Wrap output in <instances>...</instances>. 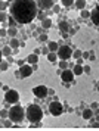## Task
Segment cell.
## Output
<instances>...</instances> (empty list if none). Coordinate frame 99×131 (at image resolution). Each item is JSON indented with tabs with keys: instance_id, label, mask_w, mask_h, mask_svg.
<instances>
[{
	"instance_id": "cell-10",
	"label": "cell",
	"mask_w": 99,
	"mask_h": 131,
	"mask_svg": "<svg viewBox=\"0 0 99 131\" xmlns=\"http://www.w3.org/2000/svg\"><path fill=\"white\" fill-rule=\"evenodd\" d=\"M61 78H62L64 83H72V81H74V72H72L70 68L62 69V72H61Z\"/></svg>"
},
{
	"instance_id": "cell-27",
	"label": "cell",
	"mask_w": 99,
	"mask_h": 131,
	"mask_svg": "<svg viewBox=\"0 0 99 131\" xmlns=\"http://www.w3.org/2000/svg\"><path fill=\"white\" fill-rule=\"evenodd\" d=\"M61 2H62V6H65V8H71V6L74 5L75 0H61Z\"/></svg>"
},
{
	"instance_id": "cell-44",
	"label": "cell",
	"mask_w": 99,
	"mask_h": 131,
	"mask_svg": "<svg viewBox=\"0 0 99 131\" xmlns=\"http://www.w3.org/2000/svg\"><path fill=\"white\" fill-rule=\"evenodd\" d=\"M33 66V71H37V68H38V63H34V65H31Z\"/></svg>"
},
{
	"instance_id": "cell-14",
	"label": "cell",
	"mask_w": 99,
	"mask_h": 131,
	"mask_svg": "<svg viewBox=\"0 0 99 131\" xmlns=\"http://www.w3.org/2000/svg\"><path fill=\"white\" fill-rule=\"evenodd\" d=\"M74 6H75L78 10L86 9V0H75V2H74Z\"/></svg>"
},
{
	"instance_id": "cell-29",
	"label": "cell",
	"mask_w": 99,
	"mask_h": 131,
	"mask_svg": "<svg viewBox=\"0 0 99 131\" xmlns=\"http://www.w3.org/2000/svg\"><path fill=\"white\" fill-rule=\"evenodd\" d=\"M80 15H81L83 19H87V18H90V12H89V10H86V9H83V10L80 12Z\"/></svg>"
},
{
	"instance_id": "cell-48",
	"label": "cell",
	"mask_w": 99,
	"mask_h": 131,
	"mask_svg": "<svg viewBox=\"0 0 99 131\" xmlns=\"http://www.w3.org/2000/svg\"><path fill=\"white\" fill-rule=\"evenodd\" d=\"M98 106H99V105H98V103H96V102H95V103H92V108H95V109H96V108H98Z\"/></svg>"
},
{
	"instance_id": "cell-13",
	"label": "cell",
	"mask_w": 99,
	"mask_h": 131,
	"mask_svg": "<svg viewBox=\"0 0 99 131\" xmlns=\"http://www.w3.org/2000/svg\"><path fill=\"white\" fill-rule=\"evenodd\" d=\"M27 63H30V65L38 63V54H36V53L28 54V56H27Z\"/></svg>"
},
{
	"instance_id": "cell-9",
	"label": "cell",
	"mask_w": 99,
	"mask_h": 131,
	"mask_svg": "<svg viewBox=\"0 0 99 131\" xmlns=\"http://www.w3.org/2000/svg\"><path fill=\"white\" fill-rule=\"evenodd\" d=\"M37 8L43 10H50L55 5V0H37Z\"/></svg>"
},
{
	"instance_id": "cell-33",
	"label": "cell",
	"mask_w": 99,
	"mask_h": 131,
	"mask_svg": "<svg viewBox=\"0 0 99 131\" xmlns=\"http://www.w3.org/2000/svg\"><path fill=\"white\" fill-rule=\"evenodd\" d=\"M37 18H38V21H43L46 18V13L45 12H37Z\"/></svg>"
},
{
	"instance_id": "cell-6",
	"label": "cell",
	"mask_w": 99,
	"mask_h": 131,
	"mask_svg": "<svg viewBox=\"0 0 99 131\" xmlns=\"http://www.w3.org/2000/svg\"><path fill=\"white\" fill-rule=\"evenodd\" d=\"M5 102H8V103H10V105H15V103H18L19 102V93L16 91V90H8V91H5Z\"/></svg>"
},
{
	"instance_id": "cell-1",
	"label": "cell",
	"mask_w": 99,
	"mask_h": 131,
	"mask_svg": "<svg viewBox=\"0 0 99 131\" xmlns=\"http://www.w3.org/2000/svg\"><path fill=\"white\" fill-rule=\"evenodd\" d=\"M10 16H13L18 24H31L37 16L38 8L36 0H13L9 5Z\"/></svg>"
},
{
	"instance_id": "cell-28",
	"label": "cell",
	"mask_w": 99,
	"mask_h": 131,
	"mask_svg": "<svg viewBox=\"0 0 99 131\" xmlns=\"http://www.w3.org/2000/svg\"><path fill=\"white\" fill-rule=\"evenodd\" d=\"M8 24H9V27H16V25H18V24H16V19H15L13 16H9V18H8Z\"/></svg>"
},
{
	"instance_id": "cell-23",
	"label": "cell",
	"mask_w": 99,
	"mask_h": 131,
	"mask_svg": "<svg viewBox=\"0 0 99 131\" xmlns=\"http://www.w3.org/2000/svg\"><path fill=\"white\" fill-rule=\"evenodd\" d=\"M2 54L6 56V58H8V56H10V54H12V47H10V46H5V47L2 49Z\"/></svg>"
},
{
	"instance_id": "cell-47",
	"label": "cell",
	"mask_w": 99,
	"mask_h": 131,
	"mask_svg": "<svg viewBox=\"0 0 99 131\" xmlns=\"http://www.w3.org/2000/svg\"><path fill=\"white\" fill-rule=\"evenodd\" d=\"M49 94H50V96H52V94H55V90H53V88H50V90H49Z\"/></svg>"
},
{
	"instance_id": "cell-3",
	"label": "cell",
	"mask_w": 99,
	"mask_h": 131,
	"mask_svg": "<svg viewBox=\"0 0 99 131\" xmlns=\"http://www.w3.org/2000/svg\"><path fill=\"white\" fill-rule=\"evenodd\" d=\"M8 118H9L13 124L22 122L24 118H25V110H24V108L19 105V103H15V106H10V108H9V115H8Z\"/></svg>"
},
{
	"instance_id": "cell-39",
	"label": "cell",
	"mask_w": 99,
	"mask_h": 131,
	"mask_svg": "<svg viewBox=\"0 0 99 131\" xmlns=\"http://www.w3.org/2000/svg\"><path fill=\"white\" fill-rule=\"evenodd\" d=\"M89 56H90V53H89V52H83V54H81V58H84V59H87V58H89Z\"/></svg>"
},
{
	"instance_id": "cell-51",
	"label": "cell",
	"mask_w": 99,
	"mask_h": 131,
	"mask_svg": "<svg viewBox=\"0 0 99 131\" xmlns=\"http://www.w3.org/2000/svg\"><path fill=\"white\" fill-rule=\"evenodd\" d=\"M98 32H99V27H98Z\"/></svg>"
},
{
	"instance_id": "cell-7",
	"label": "cell",
	"mask_w": 99,
	"mask_h": 131,
	"mask_svg": "<svg viewBox=\"0 0 99 131\" xmlns=\"http://www.w3.org/2000/svg\"><path fill=\"white\" fill-rule=\"evenodd\" d=\"M33 94L37 97V99H45L47 94H49V88L45 87V85H37L33 88Z\"/></svg>"
},
{
	"instance_id": "cell-18",
	"label": "cell",
	"mask_w": 99,
	"mask_h": 131,
	"mask_svg": "<svg viewBox=\"0 0 99 131\" xmlns=\"http://www.w3.org/2000/svg\"><path fill=\"white\" fill-rule=\"evenodd\" d=\"M19 44H21V41H19L16 37H12L10 39V41H9V46L12 47V49H18L19 47Z\"/></svg>"
},
{
	"instance_id": "cell-35",
	"label": "cell",
	"mask_w": 99,
	"mask_h": 131,
	"mask_svg": "<svg viewBox=\"0 0 99 131\" xmlns=\"http://www.w3.org/2000/svg\"><path fill=\"white\" fill-rule=\"evenodd\" d=\"M83 72H86V74H90V66H89V65L83 66Z\"/></svg>"
},
{
	"instance_id": "cell-40",
	"label": "cell",
	"mask_w": 99,
	"mask_h": 131,
	"mask_svg": "<svg viewBox=\"0 0 99 131\" xmlns=\"http://www.w3.org/2000/svg\"><path fill=\"white\" fill-rule=\"evenodd\" d=\"M6 59H8V62H9V63H12V62L15 61V59L12 58V56H8V58H6Z\"/></svg>"
},
{
	"instance_id": "cell-25",
	"label": "cell",
	"mask_w": 99,
	"mask_h": 131,
	"mask_svg": "<svg viewBox=\"0 0 99 131\" xmlns=\"http://www.w3.org/2000/svg\"><path fill=\"white\" fill-rule=\"evenodd\" d=\"M9 68V62L8 61H2L0 62V71H8Z\"/></svg>"
},
{
	"instance_id": "cell-41",
	"label": "cell",
	"mask_w": 99,
	"mask_h": 131,
	"mask_svg": "<svg viewBox=\"0 0 99 131\" xmlns=\"http://www.w3.org/2000/svg\"><path fill=\"white\" fill-rule=\"evenodd\" d=\"M34 53H36V54H40V53H42V49H38V47H37V49L34 50Z\"/></svg>"
},
{
	"instance_id": "cell-34",
	"label": "cell",
	"mask_w": 99,
	"mask_h": 131,
	"mask_svg": "<svg viewBox=\"0 0 99 131\" xmlns=\"http://www.w3.org/2000/svg\"><path fill=\"white\" fill-rule=\"evenodd\" d=\"M52 12H53V13H59V12H61V6H59V5H53Z\"/></svg>"
},
{
	"instance_id": "cell-36",
	"label": "cell",
	"mask_w": 99,
	"mask_h": 131,
	"mask_svg": "<svg viewBox=\"0 0 99 131\" xmlns=\"http://www.w3.org/2000/svg\"><path fill=\"white\" fill-rule=\"evenodd\" d=\"M5 35H8V31L5 28H2V30H0V37H5Z\"/></svg>"
},
{
	"instance_id": "cell-42",
	"label": "cell",
	"mask_w": 99,
	"mask_h": 131,
	"mask_svg": "<svg viewBox=\"0 0 99 131\" xmlns=\"http://www.w3.org/2000/svg\"><path fill=\"white\" fill-rule=\"evenodd\" d=\"M61 35L64 37V39H68V37H70V35H68V32H61Z\"/></svg>"
},
{
	"instance_id": "cell-21",
	"label": "cell",
	"mask_w": 99,
	"mask_h": 131,
	"mask_svg": "<svg viewBox=\"0 0 99 131\" xmlns=\"http://www.w3.org/2000/svg\"><path fill=\"white\" fill-rule=\"evenodd\" d=\"M47 47H49V50H50V52H58L59 44H58L56 41H49V43H47Z\"/></svg>"
},
{
	"instance_id": "cell-45",
	"label": "cell",
	"mask_w": 99,
	"mask_h": 131,
	"mask_svg": "<svg viewBox=\"0 0 99 131\" xmlns=\"http://www.w3.org/2000/svg\"><path fill=\"white\" fill-rule=\"evenodd\" d=\"M18 63H19V66H21V65H24V63H25V61H24V59H19V61H18Z\"/></svg>"
},
{
	"instance_id": "cell-2",
	"label": "cell",
	"mask_w": 99,
	"mask_h": 131,
	"mask_svg": "<svg viewBox=\"0 0 99 131\" xmlns=\"http://www.w3.org/2000/svg\"><path fill=\"white\" fill-rule=\"evenodd\" d=\"M25 116H27V119L31 124H36L38 121H42V118H43V109L38 105H36V103H31L27 108V110H25Z\"/></svg>"
},
{
	"instance_id": "cell-52",
	"label": "cell",
	"mask_w": 99,
	"mask_h": 131,
	"mask_svg": "<svg viewBox=\"0 0 99 131\" xmlns=\"http://www.w3.org/2000/svg\"><path fill=\"white\" fill-rule=\"evenodd\" d=\"M98 84H99V81H98Z\"/></svg>"
},
{
	"instance_id": "cell-19",
	"label": "cell",
	"mask_w": 99,
	"mask_h": 131,
	"mask_svg": "<svg viewBox=\"0 0 99 131\" xmlns=\"http://www.w3.org/2000/svg\"><path fill=\"white\" fill-rule=\"evenodd\" d=\"M50 27H52V19H50V18H45V19L42 21V28L49 30Z\"/></svg>"
},
{
	"instance_id": "cell-37",
	"label": "cell",
	"mask_w": 99,
	"mask_h": 131,
	"mask_svg": "<svg viewBox=\"0 0 99 131\" xmlns=\"http://www.w3.org/2000/svg\"><path fill=\"white\" fill-rule=\"evenodd\" d=\"M50 50H49V47H42V53H45V54H47Z\"/></svg>"
},
{
	"instance_id": "cell-20",
	"label": "cell",
	"mask_w": 99,
	"mask_h": 131,
	"mask_svg": "<svg viewBox=\"0 0 99 131\" xmlns=\"http://www.w3.org/2000/svg\"><path fill=\"white\" fill-rule=\"evenodd\" d=\"M6 31H8V35H10V39L18 35V28H16V27H9Z\"/></svg>"
},
{
	"instance_id": "cell-5",
	"label": "cell",
	"mask_w": 99,
	"mask_h": 131,
	"mask_svg": "<svg viewBox=\"0 0 99 131\" xmlns=\"http://www.w3.org/2000/svg\"><path fill=\"white\" fill-rule=\"evenodd\" d=\"M49 112H50L53 116H59V115H62V112H64V106H62V103H61V102H58V100L50 102V103H49Z\"/></svg>"
},
{
	"instance_id": "cell-31",
	"label": "cell",
	"mask_w": 99,
	"mask_h": 131,
	"mask_svg": "<svg viewBox=\"0 0 99 131\" xmlns=\"http://www.w3.org/2000/svg\"><path fill=\"white\" fill-rule=\"evenodd\" d=\"M59 68H61V69H67L68 68V61H61V62H59Z\"/></svg>"
},
{
	"instance_id": "cell-24",
	"label": "cell",
	"mask_w": 99,
	"mask_h": 131,
	"mask_svg": "<svg viewBox=\"0 0 99 131\" xmlns=\"http://www.w3.org/2000/svg\"><path fill=\"white\" fill-rule=\"evenodd\" d=\"M47 40H49V39H47V34H46V32L37 35V41H40V43H46Z\"/></svg>"
},
{
	"instance_id": "cell-49",
	"label": "cell",
	"mask_w": 99,
	"mask_h": 131,
	"mask_svg": "<svg viewBox=\"0 0 99 131\" xmlns=\"http://www.w3.org/2000/svg\"><path fill=\"white\" fill-rule=\"evenodd\" d=\"M2 56L3 54H2V49H0V62H2Z\"/></svg>"
},
{
	"instance_id": "cell-22",
	"label": "cell",
	"mask_w": 99,
	"mask_h": 131,
	"mask_svg": "<svg viewBox=\"0 0 99 131\" xmlns=\"http://www.w3.org/2000/svg\"><path fill=\"white\" fill-rule=\"evenodd\" d=\"M9 2H8V0H0V12H5L8 8H9Z\"/></svg>"
},
{
	"instance_id": "cell-4",
	"label": "cell",
	"mask_w": 99,
	"mask_h": 131,
	"mask_svg": "<svg viewBox=\"0 0 99 131\" xmlns=\"http://www.w3.org/2000/svg\"><path fill=\"white\" fill-rule=\"evenodd\" d=\"M56 54H58V59L68 61L72 58V49H71V46H59Z\"/></svg>"
},
{
	"instance_id": "cell-17",
	"label": "cell",
	"mask_w": 99,
	"mask_h": 131,
	"mask_svg": "<svg viewBox=\"0 0 99 131\" xmlns=\"http://www.w3.org/2000/svg\"><path fill=\"white\" fill-rule=\"evenodd\" d=\"M72 72H74V75H81V74H83V66L78 65V63H75V65L72 66Z\"/></svg>"
},
{
	"instance_id": "cell-11",
	"label": "cell",
	"mask_w": 99,
	"mask_h": 131,
	"mask_svg": "<svg viewBox=\"0 0 99 131\" xmlns=\"http://www.w3.org/2000/svg\"><path fill=\"white\" fill-rule=\"evenodd\" d=\"M90 19H92V24L99 27V6H95V9L90 12Z\"/></svg>"
},
{
	"instance_id": "cell-26",
	"label": "cell",
	"mask_w": 99,
	"mask_h": 131,
	"mask_svg": "<svg viewBox=\"0 0 99 131\" xmlns=\"http://www.w3.org/2000/svg\"><path fill=\"white\" fill-rule=\"evenodd\" d=\"M81 54H83V52H81V50H78V49H74V52H72V56H74V59H80V58H81Z\"/></svg>"
},
{
	"instance_id": "cell-8",
	"label": "cell",
	"mask_w": 99,
	"mask_h": 131,
	"mask_svg": "<svg viewBox=\"0 0 99 131\" xmlns=\"http://www.w3.org/2000/svg\"><path fill=\"white\" fill-rule=\"evenodd\" d=\"M18 71H19V74H21V78H28V77H31V74L34 72V71H33V66H31L30 63L21 65Z\"/></svg>"
},
{
	"instance_id": "cell-43",
	"label": "cell",
	"mask_w": 99,
	"mask_h": 131,
	"mask_svg": "<svg viewBox=\"0 0 99 131\" xmlns=\"http://www.w3.org/2000/svg\"><path fill=\"white\" fill-rule=\"evenodd\" d=\"M15 77H16V78H21V74H19V71H15Z\"/></svg>"
},
{
	"instance_id": "cell-12",
	"label": "cell",
	"mask_w": 99,
	"mask_h": 131,
	"mask_svg": "<svg viewBox=\"0 0 99 131\" xmlns=\"http://www.w3.org/2000/svg\"><path fill=\"white\" fill-rule=\"evenodd\" d=\"M70 24L67 22V21H59V24H58V30L61 31V32H68L70 31Z\"/></svg>"
},
{
	"instance_id": "cell-15",
	"label": "cell",
	"mask_w": 99,
	"mask_h": 131,
	"mask_svg": "<svg viewBox=\"0 0 99 131\" xmlns=\"http://www.w3.org/2000/svg\"><path fill=\"white\" fill-rule=\"evenodd\" d=\"M46 58H47V61H49L50 63H55L56 59H58V54H56V52H49V53L46 54Z\"/></svg>"
},
{
	"instance_id": "cell-38",
	"label": "cell",
	"mask_w": 99,
	"mask_h": 131,
	"mask_svg": "<svg viewBox=\"0 0 99 131\" xmlns=\"http://www.w3.org/2000/svg\"><path fill=\"white\" fill-rule=\"evenodd\" d=\"M12 124H13L12 121H5V122H3V125H5V127H12Z\"/></svg>"
},
{
	"instance_id": "cell-30",
	"label": "cell",
	"mask_w": 99,
	"mask_h": 131,
	"mask_svg": "<svg viewBox=\"0 0 99 131\" xmlns=\"http://www.w3.org/2000/svg\"><path fill=\"white\" fill-rule=\"evenodd\" d=\"M8 13L6 12H0V22H6L8 21Z\"/></svg>"
},
{
	"instance_id": "cell-16",
	"label": "cell",
	"mask_w": 99,
	"mask_h": 131,
	"mask_svg": "<svg viewBox=\"0 0 99 131\" xmlns=\"http://www.w3.org/2000/svg\"><path fill=\"white\" fill-rule=\"evenodd\" d=\"M81 116H83L84 119H92V116H93V110H92L90 108L84 109V110H83V114H81Z\"/></svg>"
},
{
	"instance_id": "cell-32",
	"label": "cell",
	"mask_w": 99,
	"mask_h": 131,
	"mask_svg": "<svg viewBox=\"0 0 99 131\" xmlns=\"http://www.w3.org/2000/svg\"><path fill=\"white\" fill-rule=\"evenodd\" d=\"M8 115H9V110H6V109H2V110H0V116H2L3 119L8 118Z\"/></svg>"
},
{
	"instance_id": "cell-46",
	"label": "cell",
	"mask_w": 99,
	"mask_h": 131,
	"mask_svg": "<svg viewBox=\"0 0 99 131\" xmlns=\"http://www.w3.org/2000/svg\"><path fill=\"white\" fill-rule=\"evenodd\" d=\"M77 63H78V65H83V59H81V58L77 59Z\"/></svg>"
},
{
	"instance_id": "cell-50",
	"label": "cell",
	"mask_w": 99,
	"mask_h": 131,
	"mask_svg": "<svg viewBox=\"0 0 99 131\" xmlns=\"http://www.w3.org/2000/svg\"><path fill=\"white\" fill-rule=\"evenodd\" d=\"M8 2H9V3H12V2H13V0H8Z\"/></svg>"
}]
</instances>
